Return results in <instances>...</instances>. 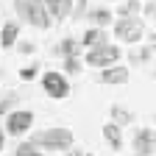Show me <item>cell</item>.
<instances>
[{
  "label": "cell",
  "mask_w": 156,
  "mask_h": 156,
  "mask_svg": "<svg viewBox=\"0 0 156 156\" xmlns=\"http://www.w3.org/2000/svg\"><path fill=\"white\" fill-rule=\"evenodd\" d=\"M31 145H36L39 151H70L73 131L70 128H45L31 136Z\"/></svg>",
  "instance_id": "cell-1"
},
{
  "label": "cell",
  "mask_w": 156,
  "mask_h": 156,
  "mask_svg": "<svg viewBox=\"0 0 156 156\" xmlns=\"http://www.w3.org/2000/svg\"><path fill=\"white\" fill-rule=\"evenodd\" d=\"M17 36H20V25H17V23H3V31H0V45H3V48H14Z\"/></svg>",
  "instance_id": "cell-12"
},
{
  "label": "cell",
  "mask_w": 156,
  "mask_h": 156,
  "mask_svg": "<svg viewBox=\"0 0 156 156\" xmlns=\"http://www.w3.org/2000/svg\"><path fill=\"white\" fill-rule=\"evenodd\" d=\"M89 20L95 23V28H103L106 23H112V11L109 9H95V11H89Z\"/></svg>",
  "instance_id": "cell-15"
},
{
  "label": "cell",
  "mask_w": 156,
  "mask_h": 156,
  "mask_svg": "<svg viewBox=\"0 0 156 156\" xmlns=\"http://www.w3.org/2000/svg\"><path fill=\"white\" fill-rule=\"evenodd\" d=\"M14 156H42V151H39L36 145H31V142H23V145H17Z\"/></svg>",
  "instance_id": "cell-17"
},
{
  "label": "cell",
  "mask_w": 156,
  "mask_h": 156,
  "mask_svg": "<svg viewBox=\"0 0 156 156\" xmlns=\"http://www.w3.org/2000/svg\"><path fill=\"white\" fill-rule=\"evenodd\" d=\"M101 81L103 84H126L128 81V67H117V64L103 67L101 70Z\"/></svg>",
  "instance_id": "cell-9"
},
{
  "label": "cell",
  "mask_w": 156,
  "mask_h": 156,
  "mask_svg": "<svg viewBox=\"0 0 156 156\" xmlns=\"http://www.w3.org/2000/svg\"><path fill=\"white\" fill-rule=\"evenodd\" d=\"M70 156H95V153H84V151H73Z\"/></svg>",
  "instance_id": "cell-23"
},
{
  "label": "cell",
  "mask_w": 156,
  "mask_h": 156,
  "mask_svg": "<svg viewBox=\"0 0 156 156\" xmlns=\"http://www.w3.org/2000/svg\"><path fill=\"white\" fill-rule=\"evenodd\" d=\"M20 78H23V81H31V78H36V67H25V70H20Z\"/></svg>",
  "instance_id": "cell-19"
},
{
  "label": "cell",
  "mask_w": 156,
  "mask_h": 156,
  "mask_svg": "<svg viewBox=\"0 0 156 156\" xmlns=\"http://www.w3.org/2000/svg\"><path fill=\"white\" fill-rule=\"evenodd\" d=\"M78 48H81V45H78L75 39H70V36H67V39H62V42H58L56 53L62 56V58H70V56H75V53H78Z\"/></svg>",
  "instance_id": "cell-14"
},
{
  "label": "cell",
  "mask_w": 156,
  "mask_h": 156,
  "mask_svg": "<svg viewBox=\"0 0 156 156\" xmlns=\"http://www.w3.org/2000/svg\"><path fill=\"white\" fill-rule=\"evenodd\" d=\"M103 140L109 142L112 151H120V148H123V128L114 126V123H106V126H103Z\"/></svg>",
  "instance_id": "cell-11"
},
{
  "label": "cell",
  "mask_w": 156,
  "mask_h": 156,
  "mask_svg": "<svg viewBox=\"0 0 156 156\" xmlns=\"http://www.w3.org/2000/svg\"><path fill=\"white\" fill-rule=\"evenodd\" d=\"M134 153L136 156H153V148H156V136H153V128H140L134 134Z\"/></svg>",
  "instance_id": "cell-7"
},
{
  "label": "cell",
  "mask_w": 156,
  "mask_h": 156,
  "mask_svg": "<svg viewBox=\"0 0 156 156\" xmlns=\"http://www.w3.org/2000/svg\"><path fill=\"white\" fill-rule=\"evenodd\" d=\"M42 89L48 92V98H53V101H64V98H70V81L64 73H56V70H48L42 75Z\"/></svg>",
  "instance_id": "cell-3"
},
{
  "label": "cell",
  "mask_w": 156,
  "mask_h": 156,
  "mask_svg": "<svg viewBox=\"0 0 156 156\" xmlns=\"http://www.w3.org/2000/svg\"><path fill=\"white\" fill-rule=\"evenodd\" d=\"M81 45H84L87 50H92V48L109 45V36H106V31H103V28H89V31L84 34V39H81Z\"/></svg>",
  "instance_id": "cell-10"
},
{
  "label": "cell",
  "mask_w": 156,
  "mask_h": 156,
  "mask_svg": "<svg viewBox=\"0 0 156 156\" xmlns=\"http://www.w3.org/2000/svg\"><path fill=\"white\" fill-rule=\"evenodd\" d=\"M14 106V101H3V103H0V112H6V109H11Z\"/></svg>",
  "instance_id": "cell-22"
},
{
  "label": "cell",
  "mask_w": 156,
  "mask_h": 156,
  "mask_svg": "<svg viewBox=\"0 0 156 156\" xmlns=\"http://www.w3.org/2000/svg\"><path fill=\"white\" fill-rule=\"evenodd\" d=\"M14 6H17V14L34 28H50L53 20L45 11V0H14Z\"/></svg>",
  "instance_id": "cell-2"
},
{
  "label": "cell",
  "mask_w": 156,
  "mask_h": 156,
  "mask_svg": "<svg viewBox=\"0 0 156 156\" xmlns=\"http://www.w3.org/2000/svg\"><path fill=\"white\" fill-rule=\"evenodd\" d=\"M31 126H34V114L31 112H11L9 120H6V134L20 136V134H25Z\"/></svg>",
  "instance_id": "cell-6"
},
{
  "label": "cell",
  "mask_w": 156,
  "mask_h": 156,
  "mask_svg": "<svg viewBox=\"0 0 156 156\" xmlns=\"http://www.w3.org/2000/svg\"><path fill=\"white\" fill-rule=\"evenodd\" d=\"M131 120H134V114H131L126 106H120V103H114V106H112V123H114V126H120V128H123V126H128Z\"/></svg>",
  "instance_id": "cell-13"
},
{
  "label": "cell",
  "mask_w": 156,
  "mask_h": 156,
  "mask_svg": "<svg viewBox=\"0 0 156 156\" xmlns=\"http://www.w3.org/2000/svg\"><path fill=\"white\" fill-rule=\"evenodd\" d=\"M73 3L75 0H45V11L50 20H64L73 14Z\"/></svg>",
  "instance_id": "cell-8"
},
{
  "label": "cell",
  "mask_w": 156,
  "mask_h": 156,
  "mask_svg": "<svg viewBox=\"0 0 156 156\" xmlns=\"http://www.w3.org/2000/svg\"><path fill=\"white\" fill-rule=\"evenodd\" d=\"M84 62H87L89 67H112V64L120 62V48H117V45H101V48H92V50H87Z\"/></svg>",
  "instance_id": "cell-5"
},
{
  "label": "cell",
  "mask_w": 156,
  "mask_h": 156,
  "mask_svg": "<svg viewBox=\"0 0 156 156\" xmlns=\"http://www.w3.org/2000/svg\"><path fill=\"white\" fill-rule=\"evenodd\" d=\"M20 50H23V53H34V45H31V42H23V45H20Z\"/></svg>",
  "instance_id": "cell-21"
},
{
  "label": "cell",
  "mask_w": 156,
  "mask_h": 156,
  "mask_svg": "<svg viewBox=\"0 0 156 156\" xmlns=\"http://www.w3.org/2000/svg\"><path fill=\"white\" fill-rule=\"evenodd\" d=\"M142 11H145V17H151V23H153V11H156L153 0H151V3H145V6H142Z\"/></svg>",
  "instance_id": "cell-20"
},
{
  "label": "cell",
  "mask_w": 156,
  "mask_h": 156,
  "mask_svg": "<svg viewBox=\"0 0 156 156\" xmlns=\"http://www.w3.org/2000/svg\"><path fill=\"white\" fill-rule=\"evenodd\" d=\"M81 70V62H78V56H70V58H64V73H78Z\"/></svg>",
  "instance_id": "cell-18"
},
{
  "label": "cell",
  "mask_w": 156,
  "mask_h": 156,
  "mask_svg": "<svg viewBox=\"0 0 156 156\" xmlns=\"http://www.w3.org/2000/svg\"><path fill=\"white\" fill-rule=\"evenodd\" d=\"M78 3H81V6H87V3H89V0H78Z\"/></svg>",
  "instance_id": "cell-25"
},
{
  "label": "cell",
  "mask_w": 156,
  "mask_h": 156,
  "mask_svg": "<svg viewBox=\"0 0 156 156\" xmlns=\"http://www.w3.org/2000/svg\"><path fill=\"white\" fill-rule=\"evenodd\" d=\"M140 9H142V6L136 3V0H126V3H120V9H117V11H120V17H134Z\"/></svg>",
  "instance_id": "cell-16"
},
{
  "label": "cell",
  "mask_w": 156,
  "mask_h": 156,
  "mask_svg": "<svg viewBox=\"0 0 156 156\" xmlns=\"http://www.w3.org/2000/svg\"><path fill=\"white\" fill-rule=\"evenodd\" d=\"M114 34H117V39H123V42L136 45L142 39V34H145V25H142L140 17H120L114 23Z\"/></svg>",
  "instance_id": "cell-4"
},
{
  "label": "cell",
  "mask_w": 156,
  "mask_h": 156,
  "mask_svg": "<svg viewBox=\"0 0 156 156\" xmlns=\"http://www.w3.org/2000/svg\"><path fill=\"white\" fill-rule=\"evenodd\" d=\"M3 145H6V134L0 131V151H3Z\"/></svg>",
  "instance_id": "cell-24"
}]
</instances>
